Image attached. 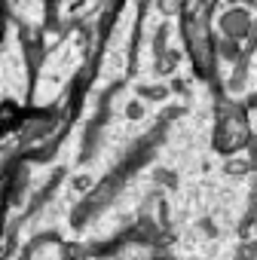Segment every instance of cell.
Masks as SVG:
<instances>
[{"label":"cell","mask_w":257,"mask_h":260,"mask_svg":"<svg viewBox=\"0 0 257 260\" xmlns=\"http://www.w3.org/2000/svg\"><path fill=\"white\" fill-rule=\"evenodd\" d=\"M22 125V113L16 104H0V135H7L13 132V128Z\"/></svg>","instance_id":"obj_1"},{"label":"cell","mask_w":257,"mask_h":260,"mask_svg":"<svg viewBox=\"0 0 257 260\" xmlns=\"http://www.w3.org/2000/svg\"><path fill=\"white\" fill-rule=\"evenodd\" d=\"M0 37H4V16H0Z\"/></svg>","instance_id":"obj_2"}]
</instances>
